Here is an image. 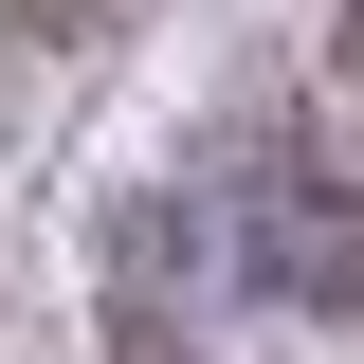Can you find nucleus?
<instances>
[{
	"instance_id": "obj_1",
	"label": "nucleus",
	"mask_w": 364,
	"mask_h": 364,
	"mask_svg": "<svg viewBox=\"0 0 364 364\" xmlns=\"http://www.w3.org/2000/svg\"><path fill=\"white\" fill-rule=\"evenodd\" d=\"M273 273H291L310 310H364V200H291V219H273Z\"/></svg>"
},
{
	"instance_id": "obj_2",
	"label": "nucleus",
	"mask_w": 364,
	"mask_h": 364,
	"mask_svg": "<svg viewBox=\"0 0 364 364\" xmlns=\"http://www.w3.org/2000/svg\"><path fill=\"white\" fill-rule=\"evenodd\" d=\"M18 18H37V37H55V18H91V0H18Z\"/></svg>"
},
{
	"instance_id": "obj_3",
	"label": "nucleus",
	"mask_w": 364,
	"mask_h": 364,
	"mask_svg": "<svg viewBox=\"0 0 364 364\" xmlns=\"http://www.w3.org/2000/svg\"><path fill=\"white\" fill-rule=\"evenodd\" d=\"M346 55H364V0H346Z\"/></svg>"
}]
</instances>
